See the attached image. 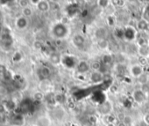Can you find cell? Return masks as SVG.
I'll use <instances>...</instances> for the list:
<instances>
[{"mask_svg":"<svg viewBox=\"0 0 149 126\" xmlns=\"http://www.w3.org/2000/svg\"><path fill=\"white\" fill-rule=\"evenodd\" d=\"M131 73L132 76L136 77V78H139L140 75L143 74V68L142 66L140 65H133L132 68H131Z\"/></svg>","mask_w":149,"mask_h":126,"instance_id":"obj_9","label":"cell"},{"mask_svg":"<svg viewBox=\"0 0 149 126\" xmlns=\"http://www.w3.org/2000/svg\"><path fill=\"white\" fill-rule=\"evenodd\" d=\"M112 61V56L109 54H106L103 56V62H104V64L105 65H108L110 64V63Z\"/></svg>","mask_w":149,"mask_h":126,"instance_id":"obj_25","label":"cell"},{"mask_svg":"<svg viewBox=\"0 0 149 126\" xmlns=\"http://www.w3.org/2000/svg\"><path fill=\"white\" fill-rule=\"evenodd\" d=\"M113 3L114 4H118L117 6H122L125 4V1H114Z\"/></svg>","mask_w":149,"mask_h":126,"instance_id":"obj_41","label":"cell"},{"mask_svg":"<svg viewBox=\"0 0 149 126\" xmlns=\"http://www.w3.org/2000/svg\"><path fill=\"white\" fill-rule=\"evenodd\" d=\"M114 121H115V117H114V115H109L107 116V122H108V124H110V123H113V122H114Z\"/></svg>","mask_w":149,"mask_h":126,"instance_id":"obj_33","label":"cell"},{"mask_svg":"<svg viewBox=\"0 0 149 126\" xmlns=\"http://www.w3.org/2000/svg\"><path fill=\"white\" fill-rule=\"evenodd\" d=\"M6 111V108L5 104L0 103V114H5Z\"/></svg>","mask_w":149,"mask_h":126,"instance_id":"obj_36","label":"cell"},{"mask_svg":"<svg viewBox=\"0 0 149 126\" xmlns=\"http://www.w3.org/2000/svg\"><path fill=\"white\" fill-rule=\"evenodd\" d=\"M111 105L110 102H108V101L104 102V103L100 106V112L103 113V114H104V115L108 114V113L111 111Z\"/></svg>","mask_w":149,"mask_h":126,"instance_id":"obj_12","label":"cell"},{"mask_svg":"<svg viewBox=\"0 0 149 126\" xmlns=\"http://www.w3.org/2000/svg\"><path fill=\"white\" fill-rule=\"evenodd\" d=\"M145 121H146V123H148V124H149V115H146V117H145Z\"/></svg>","mask_w":149,"mask_h":126,"instance_id":"obj_44","label":"cell"},{"mask_svg":"<svg viewBox=\"0 0 149 126\" xmlns=\"http://www.w3.org/2000/svg\"><path fill=\"white\" fill-rule=\"evenodd\" d=\"M34 108L33 102L30 99H26L21 101L19 109L21 110V113H30L33 112Z\"/></svg>","mask_w":149,"mask_h":126,"instance_id":"obj_2","label":"cell"},{"mask_svg":"<svg viewBox=\"0 0 149 126\" xmlns=\"http://www.w3.org/2000/svg\"><path fill=\"white\" fill-rule=\"evenodd\" d=\"M139 53L141 56H146L149 54V47L147 45L145 46H141L139 48Z\"/></svg>","mask_w":149,"mask_h":126,"instance_id":"obj_17","label":"cell"},{"mask_svg":"<svg viewBox=\"0 0 149 126\" xmlns=\"http://www.w3.org/2000/svg\"><path fill=\"white\" fill-rule=\"evenodd\" d=\"M51 74V71L48 67H42L40 69V75L44 78V79H47V77H49Z\"/></svg>","mask_w":149,"mask_h":126,"instance_id":"obj_19","label":"cell"},{"mask_svg":"<svg viewBox=\"0 0 149 126\" xmlns=\"http://www.w3.org/2000/svg\"><path fill=\"white\" fill-rule=\"evenodd\" d=\"M23 15H24V17H30L31 15H32V13H33V12H32V9L31 8H29V7H25L24 9H23Z\"/></svg>","mask_w":149,"mask_h":126,"instance_id":"obj_26","label":"cell"},{"mask_svg":"<svg viewBox=\"0 0 149 126\" xmlns=\"http://www.w3.org/2000/svg\"><path fill=\"white\" fill-rule=\"evenodd\" d=\"M118 126H126V124H125L124 122H120L118 124Z\"/></svg>","mask_w":149,"mask_h":126,"instance_id":"obj_45","label":"cell"},{"mask_svg":"<svg viewBox=\"0 0 149 126\" xmlns=\"http://www.w3.org/2000/svg\"><path fill=\"white\" fill-rule=\"evenodd\" d=\"M19 3H20V4H23L22 6L26 7V6H27V4H28V1H20Z\"/></svg>","mask_w":149,"mask_h":126,"instance_id":"obj_43","label":"cell"},{"mask_svg":"<svg viewBox=\"0 0 149 126\" xmlns=\"http://www.w3.org/2000/svg\"><path fill=\"white\" fill-rule=\"evenodd\" d=\"M97 118L95 115H91V116H90V118H89V122H90L91 123H92V124L96 123V122H97Z\"/></svg>","mask_w":149,"mask_h":126,"instance_id":"obj_34","label":"cell"},{"mask_svg":"<svg viewBox=\"0 0 149 126\" xmlns=\"http://www.w3.org/2000/svg\"><path fill=\"white\" fill-rule=\"evenodd\" d=\"M95 72H99L101 70V65L99 64V62H94L92 63V65L91 66Z\"/></svg>","mask_w":149,"mask_h":126,"instance_id":"obj_27","label":"cell"},{"mask_svg":"<svg viewBox=\"0 0 149 126\" xmlns=\"http://www.w3.org/2000/svg\"><path fill=\"white\" fill-rule=\"evenodd\" d=\"M53 34L58 39H61V38L65 37L68 34L67 26L63 23H58V24L54 25L53 27Z\"/></svg>","mask_w":149,"mask_h":126,"instance_id":"obj_1","label":"cell"},{"mask_svg":"<svg viewBox=\"0 0 149 126\" xmlns=\"http://www.w3.org/2000/svg\"><path fill=\"white\" fill-rule=\"evenodd\" d=\"M138 43H139V47L146 45V41H145V39H144V38H139V39L138 40Z\"/></svg>","mask_w":149,"mask_h":126,"instance_id":"obj_35","label":"cell"},{"mask_svg":"<svg viewBox=\"0 0 149 126\" xmlns=\"http://www.w3.org/2000/svg\"><path fill=\"white\" fill-rule=\"evenodd\" d=\"M138 80H139V81L140 82V83H142V84H147V81H148V75H146V74H142V75H140L139 78H138Z\"/></svg>","mask_w":149,"mask_h":126,"instance_id":"obj_24","label":"cell"},{"mask_svg":"<svg viewBox=\"0 0 149 126\" xmlns=\"http://www.w3.org/2000/svg\"><path fill=\"white\" fill-rule=\"evenodd\" d=\"M133 99L137 103H141L145 100V94L142 90H135L133 93Z\"/></svg>","mask_w":149,"mask_h":126,"instance_id":"obj_6","label":"cell"},{"mask_svg":"<svg viewBox=\"0 0 149 126\" xmlns=\"http://www.w3.org/2000/svg\"><path fill=\"white\" fill-rule=\"evenodd\" d=\"M90 65H89V64L86 62V61H80L78 64H77V71H78V73H87V72H89V70H90Z\"/></svg>","mask_w":149,"mask_h":126,"instance_id":"obj_4","label":"cell"},{"mask_svg":"<svg viewBox=\"0 0 149 126\" xmlns=\"http://www.w3.org/2000/svg\"><path fill=\"white\" fill-rule=\"evenodd\" d=\"M50 61L53 63L54 65H58V64H60V63H61V56H60L59 54H57V53H52L50 55Z\"/></svg>","mask_w":149,"mask_h":126,"instance_id":"obj_15","label":"cell"},{"mask_svg":"<svg viewBox=\"0 0 149 126\" xmlns=\"http://www.w3.org/2000/svg\"><path fill=\"white\" fill-rule=\"evenodd\" d=\"M125 117H126V115H125V113H123V112H120V113L118 114V121H120V122H124L125 119Z\"/></svg>","mask_w":149,"mask_h":126,"instance_id":"obj_30","label":"cell"},{"mask_svg":"<svg viewBox=\"0 0 149 126\" xmlns=\"http://www.w3.org/2000/svg\"><path fill=\"white\" fill-rule=\"evenodd\" d=\"M107 21H108L109 26H112L113 23H114V20H113V19H112L111 17H109V18L107 19Z\"/></svg>","mask_w":149,"mask_h":126,"instance_id":"obj_40","label":"cell"},{"mask_svg":"<svg viewBox=\"0 0 149 126\" xmlns=\"http://www.w3.org/2000/svg\"><path fill=\"white\" fill-rule=\"evenodd\" d=\"M16 26L19 29L26 28V26H27V20L26 19V17H19V18H18L17 20H16Z\"/></svg>","mask_w":149,"mask_h":126,"instance_id":"obj_10","label":"cell"},{"mask_svg":"<svg viewBox=\"0 0 149 126\" xmlns=\"http://www.w3.org/2000/svg\"><path fill=\"white\" fill-rule=\"evenodd\" d=\"M3 77H4V79H5L6 80H11L13 79V75H12V73H11L10 71H7V72L3 75Z\"/></svg>","mask_w":149,"mask_h":126,"instance_id":"obj_29","label":"cell"},{"mask_svg":"<svg viewBox=\"0 0 149 126\" xmlns=\"http://www.w3.org/2000/svg\"><path fill=\"white\" fill-rule=\"evenodd\" d=\"M6 116L5 114H0V122H6Z\"/></svg>","mask_w":149,"mask_h":126,"instance_id":"obj_39","label":"cell"},{"mask_svg":"<svg viewBox=\"0 0 149 126\" xmlns=\"http://www.w3.org/2000/svg\"><path fill=\"white\" fill-rule=\"evenodd\" d=\"M5 106H6V110H9V111H13V110H15L16 108H17V104H16L15 101H13V100H9V101H6Z\"/></svg>","mask_w":149,"mask_h":126,"instance_id":"obj_14","label":"cell"},{"mask_svg":"<svg viewBox=\"0 0 149 126\" xmlns=\"http://www.w3.org/2000/svg\"><path fill=\"white\" fill-rule=\"evenodd\" d=\"M96 37L98 39V40H101V39H105V35H106V31L104 28L103 27H100L98 28L97 31H96Z\"/></svg>","mask_w":149,"mask_h":126,"instance_id":"obj_16","label":"cell"},{"mask_svg":"<svg viewBox=\"0 0 149 126\" xmlns=\"http://www.w3.org/2000/svg\"><path fill=\"white\" fill-rule=\"evenodd\" d=\"M136 35V31L134 28L129 27L127 28H125V38H126L128 41H132L135 38Z\"/></svg>","mask_w":149,"mask_h":126,"instance_id":"obj_8","label":"cell"},{"mask_svg":"<svg viewBox=\"0 0 149 126\" xmlns=\"http://www.w3.org/2000/svg\"><path fill=\"white\" fill-rule=\"evenodd\" d=\"M73 42L77 47L82 48L85 43V39L81 34H76L73 38Z\"/></svg>","mask_w":149,"mask_h":126,"instance_id":"obj_7","label":"cell"},{"mask_svg":"<svg viewBox=\"0 0 149 126\" xmlns=\"http://www.w3.org/2000/svg\"><path fill=\"white\" fill-rule=\"evenodd\" d=\"M107 126H114V124H113V123H110V124H108Z\"/></svg>","mask_w":149,"mask_h":126,"instance_id":"obj_46","label":"cell"},{"mask_svg":"<svg viewBox=\"0 0 149 126\" xmlns=\"http://www.w3.org/2000/svg\"><path fill=\"white\" fill-rule=\"evenodd\" d=\"M139 63H140V65L141 66H144V65H146L148 64V61H147V58L146 56H141L139 58Z\"/></svg>","mask_w":149,"mask_h":126,"instance_id":"obj_28","label":"cell"},{"mask_svg":"<svg viewBox=\"0 0 149 126\" xmlns=\"http://www.w3.org/2000/svg\"><path fill=\"white\" fill-rule=\"evenodd\" d=\"M33 99L34 101H41L43 99H44V94L41 93V92H36L34 94H33Z\"/></svg>","mask_w":149,"mask_h":126,"instance_id":"obj_22","label":"cell"},{"mask_svg":"<svg viewBox=\"0 0 149 126\" xmlns=\"http://www.w3.org/2000/svg\"><path fill=\"white\" fill-rule=\"evenodd\" d=\"M132 117L131 116H126L125 119V121H124V122L125 124H130V123H132Z\"/></svg>","mask_w":149,"mask_h":126,"instance_id":"obj_38","label":"cell"},{"mask_svg":"<svg viewBox=\"0 0 149 126\" xmlns=\"http://www.w3.org/2000/svg\"><path fill=\"white\" fill-rule=\"evenodd\" d=\"M33 46H34V48H35V49H40L43 47V45H42L41 42H40V41H36V42H34Z\"/></svg>","mask_w":149,"mask_h":126,"instance_id":"obj_32","label":"cell"},{"mask_svg":"<svg viewBox=\"0 0 149 126\" xmlns=\"http://www.w3.org/2000/svg\"><path fill=\"white\" fill-rule=\"evenodd\" d=\"M91 80L94 83H99L104 80V73L100 72H94L91 75Z\"/></svg>","mask_w":149,"mask_h":126,"instance_id":"obj_5","label":"cell"},{"mask_svg":"<svg viewBox=\"0 0 149 126\" xmlns=\"http://www.w3.org/2000/svg\"><path fill=\"white\" fill-rule=\"evenodd\" d=\"M146 13H148V16H147V18H146V20H149V5H148V6H147V7H146V12H145V15H146Z\"/></svg>","mask_w":149,"mask_h":126,"instance_id":"obj_42","label":"cell"},{"mask_svg":"<svg viewBox=\"0 0 149 126\" xmlns=\"http://www.w3.org/2000/svg\"><path fill=\"white\" fill-rule=\"evenodd\" d=\"M98 6H102V7H106L107 6H108V4H109V2L108 1H104H104H99L98 2Z\"/></svg>","mask_w":149,"mask_h":126,"instance_id":"obj_37","label":"cell"},{"mask_svg":"<svg viewBox=\"0 0 149 126\" xmlns=\"http://www.w3.org/2000/svg\"><path fill=\"white\" fill-rule=\"evenodd\" d=\"M21 59H22V54L20 52L17 51L13 54V62L18 63V62L21 61Z\"/></svg>","mask_w":149,"mask_h":126,"instance_id":"obj_21","label":"cell"},{"mask_svg":"<svg viewBox=\"0 0 149 126\" xmlns=\"http://www.w3.org/2000/svg\"><path fill=\"white\" fill-rule=\"evenodd\" d=\"M13 122L15 125H22L24 122V118L23 115L21 114H16L13 117Z\"/></svg>","mask_w":149,"mask_h":126,"instance_id":"obj_13","label":"cell"},{"mask_svg":"<svg viewBox=\"0 0 149 126\" xmlns=\"http://www.w3.org/2000/svg\"><path fill=\"white\" fill-rule=\"evenodd\" d=\"M8 70L6 69V65H0V75H4Z\"/></svg>","mask_w":149,"mask_h":126,"instance_id":"obj_31","label":"cell"},{"mask_svg":"<svg viewBox=\"0 0 149 126\" xmlns=\"http://www.w3.org/2000/svg\"><path fill=\"white\" fill-rule=\"evenodd\" d=\"M97 46L101 49H105L108 48L109 46V42L106 39H101V40H98L97 42Z\"/></svg>","mask_w":149,"mask_h":126,"instance_id":"obj_18","label":"cell"},{"mask_svg":"<svg viewBox=\"0 0 149 126\" xmlns=\"http://www.w3.org/2000/svg\"><path fill=\"white\" fill-rule=\"evenodd\" d=\"M37 7L40 12L45 13L50 9V5L47 1H40L39 4L37 5Z\"/></svg>","mask_w":149,"mask_h":126,"instance_id":"obj_11","label":"cell"},{"mask_svg":"<svg viewBox=\"0 0 149 126\" xmlns=\"http://www.w3.org/2000/svg\"><path fill=\"white\" fill-rule=\"evenodd\" d=\"M138 28L141 31H144L147 28V22L146 20H141L138 22Z\"/></svg>","mask_w":149,"mask_h":126,"instance_id":"obj_20","label":"cell"},{"mask_svg":"<svg viewBox=\"0 0 149 126\" xmlns=\"http://www.w3.org/2000/svg\"><path fill=\"white\" fill-rule=\"evenodd\" d=\"M54 99H55V102H58V103H62L64 102L65 101V95L61 94H58L54 96Z\"/></svg>","mask_w":149,"mask_h":126,"instance_id":"obj_23","label":"cell"},{"mask_svg":"<svg viewBox=\"0 0 149 126\" xmlns=\"http://www.w3.org/2000/svg\"><path fill=\"white\" fill-rule=\"evenodd\" d=\"M10 33H11L10 31L6 32V31L4 30L3 33H2V35H1L2 43L6 47H10L13 44V37H12Z\"/></svg>","mask_w":149,"mask_h":126,"instance_id":"obj_3","label":"cell"}]
</instances>
